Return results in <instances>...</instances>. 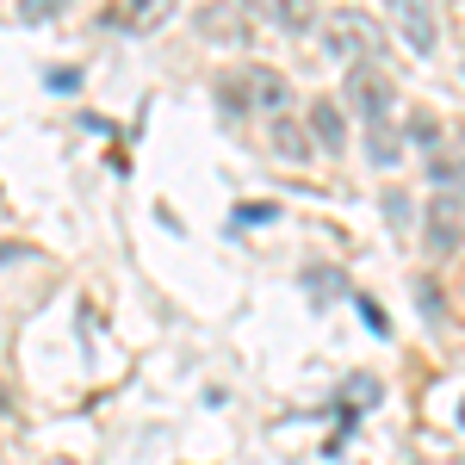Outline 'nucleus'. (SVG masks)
<instances>
[{
	"label": "nucleus",
	"instance_id": "6",
	"mask_svg": "<svg viewBox=\"0 0 465 465\" xmlns=\"http://www.w3.org/2000/svg\"><path fill=\"white\" fill-rule=\"evenodd\" d=\"M242 87H249V100L267 112V118H286V100H292L286 74H273V69H249V74H242Z\"/></svg>",
	"mask_w": 465,
	"mask_h": 465
},
{
	"label": "nucleus",
	"instance_id": "5",
	"mask_svg": "<svg viewBox=\"0 0 465 465\" xmlns=\"http://www.w3.org/2000/svg\"><path fill=\"white\" fill-rule=\"evenodd\" d=\"M391 19H397V32L410 37V50H416V56H429V50H434L440 25H434L429 6H416V0H391Z\"/></svg>",
	"mask_w": 465,
	"mask_h": 465
},
{
	"label": "nucleus",
	"instance_id": "10",
	"mask_svg": "<svg viewBox=\"0 0 465 465\" xmlns=\"http://www.w3.org/2000/svg\"><path fill=\"white\" fill-rule=\"evenodd\" d=\"M162 19V0H131V13H112V25H131V32H143Z\"/></svg>",
	"mask_w": 465,
	"mask_h": 465
},
{
	"label": "nucleus",
	"instance_id": "8",
	"mask_svg": "<svg viewBox=\"0 0 465 465\" xmlns=\"http://www.w3.org/2000/svg\"><path fill=\"white\" fill-rule=\"evenodd\" d=\"M273 149L286 162H311V124H292V118H273Z\"/></svg>",
	"mask_w": 465,
	"mask_h": 465
},
{
	"label": "nucleus",
	"instance_id": "11",
	"mask_svg": "<svg viewBox=\"0 0 465 465\" xmlns=\"http://www.w3.org/2000/svg\"><path fill=\"white\" fill-rule=\"evenodd\" d=\"M385 212H391V223H403V217H410V199H403V193H391V199H385Z\"/></svg>",
	"mask_w": 465,
	"mask_h": 465
},
{
	"label": "nucleus",
	"instance_id": "4",
	"mask_svg": "<svg viewBox=\"0 0 465 465\" xmlns=\"http://www.w3.org/2000/svg\"><path fill=\"white\" fill-rule=\"evenodd\" d=\"M304 124H311V143H317L322 155H341V149H348V118H341L335 100H311V118H304Z\"/></svg>",
	"mask_w": 465,
	"mask_h": 465
},
{
	"label": "nucleus",
	"instance_id": "3",
	"mask_svg": "<svg viewBox=\"0 0 465 465\" xmlns=\"http://www.w3.org/2000/svg\"><path fill=\"white\" fill-rule=\"evenodd\" d=\"M422 236L434 254H453L465 242V193H434L422 212Z\"/></svg>",
	"mask_w": 465,
	"mask_h": 465
},
{
	"label": "nucleus",
	"instance_id": "1",
	"mask_svg": "<svg viewBox=\"0 0 465 465\" xmlns=\"http://www.w3.org/2000/svg\"><path fill=\"white\" fill-rule=\"evenodd\" d=\"M322 50L341 56V63H354V69H379V56H385V32H379L366 13L341 6V13L322 19Z\"/></svg>",
	"mask_w": 465,
	"mask_h": 465
},
{
	"label": "nucleus",
	"instance_id": "2",
	"mask_svg": "<svg viewBox=\"0 0 465 465\" xmlns=\"http://www.w3.org/2000/svg\"><path fill=\"white\" fill-rule=\"evenodd\" d=\"M348 106L360 112L366 131H385L397 124V87L385 69H348Z\"/></svg>",
	"mask_w": 465,
	"mask_h": 465
},
{
	"label": "nucleus",
	"instance_id": "12",
	"mask_svg": "<svg viewBox=\"0 0 465 465\" xmlns=\"http://www.w3.org/2000/svg\"><path fill=\"white\" fill-rule=\"evenodd\" d=\"M460 422H465V410H460Z\"/></svg>",
	"mask_w": 465,
	"mask_h": 465
},
{
	"label": "nucleus",
	"instance_id": "7",
	"mask_svg": "<svg viewBox=\"0 0 465 465\" xmlns=\"http://www.w3.org/2000/svg\"><path fill=\"white\" fill-rule=\"evenodd\" d=\"M429 180L440 193H465V137H453V143H440L429 155Z\"/></svg>",
	"mask_w": 465,
	"mask_h": 465
},
{
	"label": "nucleus",
	"instance_id": "9",
	"mask_svg": "<svg viewBox=\"0 0 465 465\" xmlns=\"http://www.w3.org/2000/svg\"><path fill=\"white\" fill-rule=\"evenodd\" d=\"M267 19H273V25H286V32H304V25H317V13H311L304 0H286V6H267Z\"/></svg>",
	"mask_w": 465,
	"mask_h": 465
}]
</instances>
